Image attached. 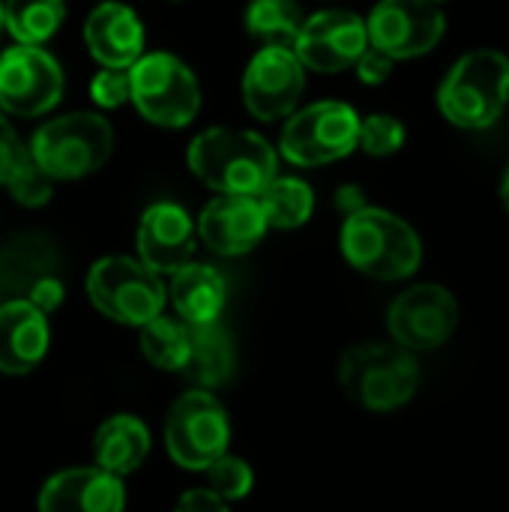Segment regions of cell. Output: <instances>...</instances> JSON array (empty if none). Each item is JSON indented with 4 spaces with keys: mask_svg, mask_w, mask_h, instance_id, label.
<instances>
[{
    "mask_svg": "<svg viewBox=\"0 0 509 512\" xmlns=\"http://www.w3.org/2000/svg\"><path fill=\"white\" fill-rule=\"evenodd\" d=\"M234 369V348L228 333L213 324L189 327V354H186V378L198 387H219L231 378Z\"/></svg>",
    "mask_w": 509,
    "mask_h": 512,
    "instance_id": "603a6c76",
    "label": "cell"
},
{
    "mask_svg": "<svg viewBox=\"0 0 509 512\" xmlns=\"http://www.w3.org/2000/svg\"><path fill=\"white\" fill-rule=\"evenodd\" d=\"M27 150L51 180H81L108 162L114 150V129L93 111L63 114L42 123Z\"/></svg>",
    "mask_w": 509,
    "mask_h": 512,
    "instance_id": "5b68a950",
    "label": "cell"
},
{
    "mask_svg": "<svg viewBox=\"0 0 509 512\" xmlns=\"http://www.w3.org/2000/svg\"><path fill=\"white\" fill-rule=\"evenodd\" d=\"M387 327L405 351H435L459 327V303L444 285H414L387 312Z\"/></svg>",
    "mask_w": 509,
    "mask_h": 512,
    "instance_id": "4fadbf2b",
    "label": "cell"
},
{
    "mask_svg": "<svg viewBox=\"0 0 509 512\" xmlns=\"http://www.w3.org/2000/svg\"><path fill=\"white\" fill-rule=\"evenodd\" d=\"M393 63L396 60H390L387 54H381L378 48H366L363 51V57L354 63V69H357V78L363 81V84H372V87H378V84H384L390 75H393Z\"/></svg>",
    "mask_w": 509,
    "mask_h": 512,
    "instance_id": "d6a6232c",
    "label": "cell"
},
{
    "mask_svg": "<svg viewBox=\"0 0 509 512\" xmlns=\"http://www.w3.org/2000/svg\"><path fill=\"white\" fill-rule=\"evenodd\" d=\"M207 477H210V492L219 495L222 501L246 498L252 492V483H255L252 468L243 459H234L228 453L207 468Z\"/></svg>",
    "mask_w": 509,
    "mask_h": 512,
    "instance_id": "f1b7e54d",
    "label": "cell"
},
{
    "mask_svg": "<svg viewBox=\"0 0 509 512\" xmlns=\"http://www.w3.org/2000/svg\"><path fill=\"white\" fill-rule=\"evenodd\" d=\"M509 105V57L495 48L468 51L438 87V108L459 129H489Z\"/></svg>",
    "mask_w": 509,
    "mask_h": 512,
    "instance_id": "3957f363",
    "label": "cell"
},
{
    "mask_svg": "<svg viewBox=\"0 0 509 512\" xmlns=\"http://www.w3.org/2000/svg\"><path fill=\"white\" fill-rule=\"evenodd\" d=\"M171 303L189 327L213 324L225 309V279L213 267L189 261L171 279Z\"/></svg>",
    "mask_w": 509,
    "mask_h": 512,
    "instance_id": "44dd1931",
    "label": "cell"
},
{
    "mask_svg": "<svg viewBox=\"0 0 509 512\" xmlns=\"http://www.w3.org/2000/svg\"><path fill=\"white\" fill-rule=\"evenodd\" d=\"M24 159H27V147L21 144V138L15 135L12 123H9V120L3 117V111H0V186L9 183L12 171H15Z\"/></svg>",
    "mask_w": 509,
    "mask_h": 512,
    "instance_id": "1f68e13d",
    "label": "cell"
},
{
    "mask_svg": "<svg viewBox=\"0 0 509 512\" xmlns=\"http://www.w3.org/2000/svg\"><path fill=\"white\" fill-rule=\"evenodd\" d=\"M60 270L57 249L42 234H18L0 249V294L9 300H27L30 291L54 279Z\"/></svg>",
    "mask_w": 509,
    "mask_h": 512,
    "instance_id": "ffe728a7",
    "label": "cell"
},
{
    "mask_svg": "<svg viewBox=\"0 0 509 512\" xmlns=\"http://www.w3.org/2000/svg\"><path fill=\"white\" fill-rule=\"evenodd\" d=\"M342 390L369 411H396L408 405L420 387V366L411 351L387 342H363L339 360Z\"/></svg>",
    "mask_w": 509,
    "mask_h": 512,
    "instance_id": "277c9868",
    "label": "cell"
},
{
    "mask_svg": "<svg viewBox=\"0 0 509 512\" xmlns=\"http://www.w3.org/2000/svg\"><path fill=\"white\" fill-rule=\"evenodd\" d=\"M195 225L180 204L159 201L138 222V261L153 273H177L192 261Z\"/></svg>",
    "mask_w": 509,
    "mask_h": 512,
    "instance_id": "9a60e30c",
    "label": "cell"
},
{
    "mask_svg": "<svg viewBox=\"0 0 509 512\" xmlns=\"http://www.w3.org/2000/svg\"><path fill=\"white\" fill-rule=\"evenodd\" d=\"M369 48L366 18L348 9H324L303 18V27L294 39V54L303 69L336 75L354 69V63Z\"/></svg>",
    "mask_w": 509,
    "mask_h": 512,
    "instance_id": "7c38bea8",
    "label": "cell"
},
{
    "mask_svg": "<svg viewBox=\"0 0 509 512\" xmlns=\"http://www.w3.org/2000/svg\"><path fill=\"white\" fill-rule=\"evenodd\" d=\"M198 234L216 255H246L264 240L267 219L255 195H216L198 216Z\"/></svg>",
    "mask_w": 509,
    "mask_h": 512,
    "instance_id": "2e32d148",
    "label": "cell"
},
{
    "mask_svg": "<svg viewBox=\"0 0 509 512\" xmlns=\"http://www.w3.org/2000/svg\"><path fill=\"white\" fill-rule=\"evenodd\" d=\"M3 33H6V24H3V0H0V39H3Z\"/></svg>",
    "mask_w": 509,
    "mask_h": 512,
    "instance_id": "74e56055",
    "label": "cell"
},
{
    "mask_svg": "<svg viewBox=\"0 0 509 512\" xmlns=\"http://www.w3.org/2000/svg\"><path fill=\"white\" fill-rule=\"evenodd\" d=\"M174 512H228V507H225V501H222L219 495H213L210 489H192V492H186V495L177 501Z\"/></svg>",
    "mask_w": 509,
    "mask_h": 512,
    "instance_id": "e575fe53",
    "label": "cell"
},
{
    "mask_svg": "<svg viewBox=\"0 0 509 512\" xmlns=\"http://www.w3.org/2000/svg\"><path fill=\"white\" fill-rule=\"evenodd\" d=\"M339 243L354 270L381 282L408 279L423 261V243L417 231L381 207H363L345 216Z\"/></svg>",
    "mask_w": 509,
    "mask_h": 512,
    "instance_id": "7a4b0ae2",
    "label": "cell"
},
{
    "mask_svg": "<svg viewBox=\"0 0 509 512\" xmlns=\"http://www.w3.org/2000/svg\"><path fill=\"white\" fill-rule=\"evenodd\" d=\"M51 183L54 180L30 159V150H27V159L12 171L6 189H9V195L18 204H24V207H42L45 201H51V192H54Z\"/></svg>",
    "mask_w": 509,
    "mask_h": 512,
    "instance_id": "f546056e",
    "label": "cell"
},
{
    "mask_svg": "<svg viewBox=\"0 0 509 512\" xmlns=\"http://www.w3.org/2000/svg\"><path fill=\"white\" fill-rule=\"evenodd\" d=\"M336 207H339L345 216H351V213H357V210H363V207H369V204H366V195H363L360 186H342V189L336 192Z\"/></svg>",
    "mask_w": 509,
    "mask_h": 512,
    "instance_id": "d590c367",
    "label": "cell"
},
{
    "mask_svg": "<svg viewBox=\"0 0 509 512\" xmlns=\"http://www.w3.org/2000/svg\"><path fill=\"white\" fill-rule=\"evenodd\" d=\"M426 3H435V6H441V3H447V0H426Z\"/></svg>",
    "mask_w": 509,
    "mask_h": 512,
    "instance_id": "f35d334b",
    "label": "cell"
},
{
    "mask_svg": "<svg viewBox=\"0 0 509 512\" xmlns=\"http://www.w3.org/2000/svg\"><path fill=\"white\" fill-rule=\"evenodd\" d=\"M228 417L219 399L204 390L183 393L165 420L168 456L186 471H207L228 450Z\"/></svg>",
    "mask_w": 509,
    "mask_h": 512,
    "instance_id": "9c48e42d",
    "label": "cell"
},
{
    "mask_svg": "<svg viewBox=\"0 0 509 512\" xmlns=\"http://www.w3.org/2000/svg\"><path fill=\"white\" fill-rule=\"evenodd\" d=\"M66 18V0H3L6 33L18 45L48 42Z\"/></svg>",
    "mask_w": 509,
    "mask_h": 512,
    "instance_id": "d4e9b609",
    "label": "cell"
},
{
    "mask_svg": "<svg viewBox=\"0 0 509 512\" xmlns=\"http://www.w3.org/2000/svg\"><path fill=\"white\" fill-rule=\"evenodd\" d=\"M120 477L102 468H72L54 474L39 492V512H123Z\"/></svg>",
    "mask_w": 509,
    "mask_h": 512,
    "instance_id": "ac0fdd59",
    "label": "cell"
},
{
    "mask_svg": "<svg viewBox=\"0 0 509 512\" xmlns=\"http://www.w3.org/2000/svg\"><path fill=\"white\" fill-rule=\"evenodd\" d=\"M147 453H150V432L132 414H117V417L105 420L93 441L96 468H102L114 477H126V474L138 471L144 465Z\"/></svg>",
    "mask_w": 509,
    "mask_h": 512,
    "instance_id": "7402d4cb",
    "label": "cell"
},
{
    "mask_svg": "<svg viewBox=\"0 0 509 512\" xmlns=\"http://www.w3.org/2000/svg\"><path fill=\"white\" fill-rule=\"evenodd\" d=\"M90 99L93 105L111 111L129 102V69H102L90 81Z\"/></svg>",
    "mask_w": 509,
    "mask_h": 512,
    "instance_id": "4dcf8cb0",
    "label": "cell"
},
{
    "mask_svg": "<svg viewBox=\"0 0 509 512\" xmlns=\"http://www.w3.org/2000/svg\"><path fill=\"white\" fill-rule=\"evenodd\" d=\"M48 351V321L24 300L0 306V372L27 375Z\"/></svg>",
    "mask_w": 509,
    "mask_h": 512,
    "instance_id": "d6986e66",
    "label": "cell"
},
{
    "mask_svg": "<svg viewBox=\"0 0 509 512\" xmlns=\"http://www.w3.org/2000/svg\"><path fill=\"white\" fill-rule=\"evenodd\" d=\"M192 174L216 195H261L276 177V150L252 129L213 126L189 144Z\"/></svg>",
    "mask_w": 509,
    "mask_h": 512,
    "instance_id": "6da1fadb",
    "label": "cell"
},
{
    "mask_svg": "<svg viewBox=\"0 0 509 512\" xmlns=\"http://www.w3.org/2000/svg\"><path fill=\"white\" fill-rule=\"evenodd\" d=\"M360 114L339 99H324L294 111L282 129L279 150L291 165L321 168L357 150Z\"/></svg>",
    "mask_w": 509,
    "mask_h": 512,
    "instance_id": "52a82bcc",
    "label": "cell"
},
{
    "mask_svg": "<svg viewBox=\"0 0 509 512\" xmlns=\"http://www.w3.org/2000/svg\"><path fill=\"white\" fill-rule=\"evenodd\" d=\"M447 30L441 6L426 0H381L369 18V45L390 60H414L429 54Z\"/></svg>",
    "mask_w": 509,
    "mask_h": 512,
    "instance_id": "8fae6325",
    "label": "cell"
},
{
    "mask_svg": "<svg viewBox=\"0 0 509 512\" xmlns=\"http://www.w3.org/2000/svg\"><path fill=\"white\" fill-rule=\"evenodd\" d=\"M84 42L105 69H129L144 54V24L132 6L105 0L87 15Z\"/></svg>",
    "mask_w": 509,
    "mask_h": 512,
    "instance_id": "e0dca14e",
    "label": "cell"
},
{
    "mask_svg": "<svg viewBox=\"0 0 509 512\" xmlns=\"http://www.w3.org/2000/svg\"><path fill=\"white\" fill-rule=\"evenodd\" d=\"M405 144V126L393 114H369L360 120V138L357 147H363L369 156H393Z\"/></svg>",
    "mask_w": 509,
    "mask_h": 512,
    "instance_id": "83f0119b",
    "label": "cell"
},
{
    "mask_svg": "<svg viewBox=\"0 0 509 512\" xmlns=\"http://www.w3.org/2000/svg\"><path fill=\"white\" fill-rule=\"evenodd\" d=\"M87 297L105 318L129 327H144L147 321L162 315L168 291L159 273H153L141 261L108 255L90 267Z\"/></svg>",
    "mask_w": 509,
    "mask_h": 512,
    "instance_id": "ba28073f",
    "label": "cell"
},
{
    "mask_svg": "<svg viewBox=\"0 0 509 512\" xmlns=\"http://www.w3.org/2000/svg\"><path fill=\"white\" fill-rule=\"evenodd\" d=\"M63 96V69L39 45H12L0 54V111L42 117Z\"/></svg>",
    "mask_w": 509,
    "mask_h": 512,
    "instance_id": "30bf717a",
    "label": "cell"
},
{
    "mask_svg": "<svg viewBox=\"0 0 509 512\" xmlns=\"http://www.w3.org/2000/svg\"><path fill=\"white\" fill-rule=\"evenodd\" d=\"M306 87V69L291 48H261L243 75V102L252 117L273 123L291 117Z\"/></svg>",
    "mask_w": 509,
    "mask_h": 512,
    "instance_id": "5bb4252c",
    "label": "cell"
},
{
    "mask_svg": "<svg viewBox=\"0 0 509 512\" xmlns=\"http://www.w3.org/2000/svg\"><path fill=\"white\" fill-rule=\"evenodd\" d=\"M129 99L147 123L183 129L198 117L201 87L195 72L180 57L150 51L129 66Z\"/></svg>",
    "mask_w": 509,
    "mask_h": 512,
    "instance_id": "8992f818",
    "label": "cell"
},
{
    "mask_svg": "<svg viewBox=\"0 0 509 512\" xmlns=\"http://www.w3.org/2000/svg\"><path fill=\"white\" fill-rule=\"evenodd\" d=\"M243 24L264 48H294L303 27V12L294 0H252Z\"/></svg>",
    "mask_w": 509,
    "mask_h": 512,
    "instance_id": "484cf974",
    "label": "cell"
},
{
    "mask_svg": "<svg viewBox=\"0 0 509 512\" xmlns=\"http://www.w3.org/2000/svg\"><path fill=\"white\" fill-rule=\"evenodd\" d=\"M141 354L162 372H183L189 354V327L156 315L141 327Z\"/></svg>",
    "mask_w": 509,
    "mask_h": 512,
    "instance_id": "4316f807",
    "label": "cell"
},
{
    "mask_svg": "<svg viewBox=\"0 0 509 512\" xmlns=\"http://www.w3.org/2000/svg\"><path fill=\"white\" fill-rule=\"evenodd\" d=\"M24 303H30V306H33L36 312H42V315L54 312V309L63 303V282H60V276L39 282V285L30 291V297H27Z\"/></svg>",
    "mask_w": 509,
    "mask_h": 512,
    "instance_id": "836d02e7",
    "label": "cell"
},
{
    "mask_svg": "<svg viewBox=\"0 0 509 512\" xmlns=\"http://www.w3.org/2000/svg\"><path fill=\"white\" fill-rule=\"evenodd\" d=\"M501 201H504V207H507L509 213V165L507 171H504V177H501Z\"/></svg>",
    "mask_w": 509,
    "mask_h": 512,
    "instance_id": "8d00e7d4",
    "label": "cell"
},
{
    "mask_svg": "<svg viewBox=\"0 0 509 512\" xmlns=\"http://www.w3.org/2000/svg\"><path fill=\"white\" fill-rule=\"evenodd\" d=\"M258 204L267 219V228L288 231V228H300L309 222L315 210V192L300 177H273L261 189Z\"/></svg>",
    "mask_w": 509,
    "mask_h": 512,
    "instance_id": "cb8c5ba5",
    "label": "cell"
}]
</instances>
